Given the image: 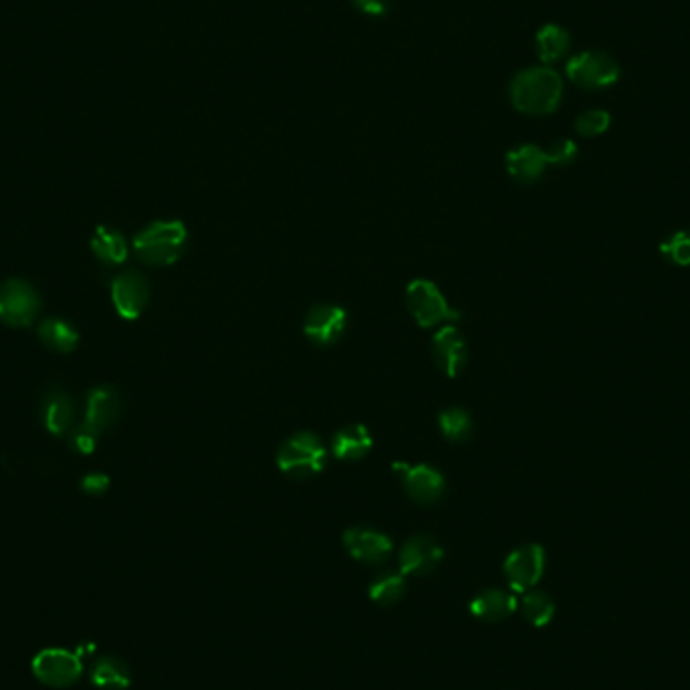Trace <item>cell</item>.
Returning <instances> with one entry per match:
<instances>
[{
	"label": "cell",
	"mask_w": 690,
	"mask_h": 690,
	"mask_svg": "<svg viewBox=\"0 0 690 690\" xmlns=\"http://www.w3.org/2000/svg\"><path fill=\"white\" fill-rule=\"evenodd\" d=\"M567 77L584 89H604L620 79V67L614 57L602 51H584L575 55L567 67Z\"/></svg>",
	"instance_id": "obj_6"
},
{
	"label": "cell",
	"mask_w": 690,
	"mask_h": 690,
	"mask_svg": "<svg viewBox=\"0 0 690 690\" xmlns=\"http://www.w3.org/2000/svg\"><path fill=\"white\" fill-rule=\"evenodd\" d=\"M535 45H537V55L543 63H555L567 53L569 35L559 25H545L537 33Z\"/></svg>",
	"instance_id": "obj_24"
},
{
	"label": "cell",
	"mask_w": 690,
	"mask_h": 690,
	"mask_svg": "<svg viewBox=\"0 0 690 690\" xmlns=\"http://www.w3.org/2000/svg\"><path fill=\"white\" fill-rule=\"evenodd\" d=\"M41 311V297L35 287L23 279H11L0 285V321L11 327H27Z\"/></svg>",
	"instance_id": "obj_5"
},
{
	"label": "cell",
	"mask_w": 690,
	"mask_h": 690,
	"mask_svg": "<svg viewBox=\"0 0 690 690\" xmlns=\"http://www.w3.org/2000/svg\"><path fill=\"white\" fill-rule=\"evenodd\" d=\"M612 124L610 113L606 109H588L578 120H575V132L584 138H596L608 132Z\"/></svg>",
	"instance_id": "obj_27"
},
{
	"label": "cell",
	"mask_w": 690,
	"mask_h": 690,
	"mask_svg": "<svg viewBox=\"0 0 690 690\" xmlns=\"http://www.w3.org/2000/svg\"><path fill=\"white\" fill-rule=\"evenodd\" d=\"M120 416V396L111 386H99L89 392L85 422L99 434L115 424Z\"/></svg>",
	"instance_id": "obj_16"
},
{
	"label": "cell",
	"mask_w": 690,
	"mask_h": 690,
	"mask_svg": "<svg viewBox=\"0 0 690 690\" xmlns=\"http://www.w3.org/2000/svg\"><path fill=\"white\" fill-rule=\"evenodd\" d=\"M438 426L444 438L452 442H465L473 434V420L465 408H448L440 412Z\"/></svg>",
	"instance_id": "obj_26"
},
{
	"label": "cell",
	"mask_w": 690,
	"mask_h": 690,
	"mask_svg": "<svg viewBox=\"0 0 690 690\" xmlns=\"http://www.w3.org/2000/svg\"><path fill=\"white\" fill-rule=\"evenodd\" d=\"M33 670L37 678L43 680L45 684L61 688V686L73 684L79 678L81 664L77 656L59 648H49L35 658Z\"/></svg>",
	"instance_id": "obj_14"
},
{
	"label": "cell",
	"mask_w": 690,
	"mask_h": 690,
	"mask_svg": "<svg viewBox=\"0 0 690 690\" xmlns=\"http://www.w3.org/2000/svg\"><path fill=\"white\" fill-rule=\"evenodd\" d=\"M545 154L551 166H565L578 156V146H575L571 140H559L549 150H545Z\"/></svg>",
	"instance_id": "obj_30"
},
{
	"label": "cell",
	"mask_w": 690,
	"mask_h": 690,
	"mask_svg": "<svg viewBox=\"0 0 690 690\" xmlns=\"http://www.w3.org/2000/svg\"><path fill=\"white\" fill-rule=\"evenodd\" d=\"M150 299V287L142 273L138 271H124L111 283V301L124 319L134 321L138 319Z\"/></svg>",
	"instance_id": "obj_10"
},
{
	"label": "cell",
	"mask_w": 690,
	"mask_h": 690,
	"mask_svg": "<svg viewBox=\"0 0 690 690\" xmlns=\"http://www.w3.org/2000/svg\"><path fill=\"white\" fill-rule=\"evenodd\" d=\"M93 682L101 688L122 690L130 684V670L118 658H101L93 668Z\"/></svg>",
	"instance_id": "obj_25"
},
{
	"label": "cell",
	"mask_w": 690,
	"mask_h": 690,
	"mask_svg": "<svg viewBox=\"0 0 690 690\" xmlns=\"http://www.w3.org/2000/svg\"><path fill=\"white\" fill-rule=\"evenodd\" d=\"M549 166L545 150L533 144L519 146L507 154V172L521 184H531L539 180Z\"/></svg>",
	"instance_id": "obj_17"
},
{
	"label": "cell",
	"mask_w": 690,
	"mask_h": 690,
	"mask_svg": "<svg viewBox=\"0 0 690 690\" xmlns=\"http://www.w3.org/2000/svg\"><path fill=\"white\" fill-rule=\"evenodd\" d=\"M563 97V81L549 67H531L515 75L511 81V101L521 113L547 115L553 113Z\"/></svg>",
	"instance_id": "obj_1"
},
{
	"label": "cell",
	"mask_w": 690,
	"mask_h": 690,
	"mask_svg": "<svg viewBox=\"0 0 690 690\" xmlns=\"http://www.w3.org/2000/svg\"><path fill=\"white\" fill-rule=\"evenodd\" d=\"M374 446L372 432L364 424L343 426L333 434L331 452L339 460H362Z\"/></svg>",
	"instance_id": "obj_18"
},
{
	"label": "cell",
	"mask_w": 690,
	"mask_h": 690,
	"mask_svg": "<svg viewBox=\"0 0 690 690\" xmlns=\"http://www.w3.org/2000/svg\"><path fill=\"white\" fill-rule=\"evenodd\" d=\"M406 575L402 571L386 569L378 573L370 584V600L378 606H394L406 596Z\"/></svg>",
	"instance_id": "obj_21"
},
{
	"label": "cell",
	"mask_w": 690,
	"mask_h": 690,
	"mask_svg": "<svg viewBox=\"0 0 690 690\" xmlns=\"http://www.w3.org/2000/svg\"><path fill=\"white\" fill-rule=\"evenodd\" d=\"M343 545L356 561H362L368 565L384 563L394 549L392 539L386 533L372 527L348 529L343 533Z\"/></svg>",
	"instance_id": "obj_13"
},
{
	"label": "cell",
	"mask_w": 690,
	"mask_h": 690,
	"mask_svg": "<svg viewBox=\"0 0 690 690\" xmlns=\"http://www.w3.org/2000/svg\"><path fill=\"white\" fill-rule=\"evenodd\" d=\"M41 414H43V424L45 428L55 434V436H61L65 434L71 426H73V418H75V402L73 398L63 392V390H55V392H49L43 400V408H41Z\"/></svg>",
	"instance_id": "obj_19"
},
{
	"label": "cell",
	"mask_w": 690,
	"mask_h": 690,
	"mask_svg": "<svg viewBox=\"0 0 690 690\" xmlns=\"http://www.w3.org/2000/svg\"><path fill=\"white\" fill-rule=\"evenodd\" d=\"M406 305L414 321L424 329L460 319V313L450 307L444 293L428 279H416L408 285Z\"/></svg>",
	"instance_id": "obj_4"
},
{
	"label": "cell",
	"mask_w": 690,
	"mask_h": 690,
	"mask_svg": "<svg viewBox=\"0 0 690 690\" xmlns=\"http://www.w3.org/2000/svg\"><path fill=\"white\" fill-rule=\"evenodd\" d=\"M109 487V477L103 473H89L81 481V489L87 495H103Z\"/></svg>",
	"instance_id": "obj_31"
},
{
	"label": "cell",
	"mask_w": 690,
	"mask_h": 690,
	"mask_svg": "<svg viewBox=\"0 0 690 690\" xmlns=\"http://www.w3.org/2000/svg\"><path fill=\"white\" fill-rule=\"evenodd\" d=\"M39 337L49 350L59 354L73 352L75 345L79 343V333L75 331V327L59 317L45 319L39 327Z\"/></svg>",
	"instance_id": "obj_22"
},
{
	"label": "cell",
	"mask_w": 690,
	"mask_h": 690,
	"mask_svg": "<svg viewBox=\"0 0 690 690\" xmlns=\"http://www.w3.org/2000/svg\"><path fill=\"white\" fill-rule=\"evenodd\" d=\"M442 559H444L442 545L428 535H416L408 539L398 553V565L406 578L408 575L422 578V575L436 571Z\"/></svg>",
	"instance_id": "obj_11"
},
{
	"label": "cell",
	"mask_w": 690,
	"mask_h": 690,
	"mask_svg": "<svg viewBox=\"0 0 690 690\" xmlns=\"http://www.w3.org/2000/svg\"><path fill=\"white\" fill-rule=\"evenodd\" d=\"M432 356L438 368L448 376L454 378L465 370L469 362V345L456 327L444 325L436 331L432 339Z\"/></svg>",
	"instance_id": "obj_12"
},
{
	"label": "cell",
	"mask_w": 690,
	"mask_h": 690,
	"mask_svg": "<svg viewBox=\"0 0 690 690\" xmlns=\"http://www.w3.org/2000/svg\"><path fill=\"white\" fill-rule=\"evenodd\" d=\"M186 241L188 230L180 220H158L136 235L134 251L144 263L166 267L180 259Z\"/></svg>",
	"instance_id": "obj_2"
},
{
	"label": "cell",
	"mask_w": 690,
	"mask_h": 690,
	"mask_svg": "<svg viewBox=\"0 0 690 690\" xmlns=\"http://www.w3.org/2000/svg\"><path fill=\"white\" fill-rule=\"evenodd\" d=\"M392 469L398 473L406 495L420 505H434L446 491L444 477L430 465L396 463Z\"/></svg>",
	"instance_id": "obj_8"
},
{
	"label": "cell",
	"mask_w": 690,
	"mask_h": 690,
	"mask_svg": "<svg viewBox=\"0 0 690 690\" xmlns=\"http://www.w3.org/2000/svg\"><path fill=\"white\" fill-rule=\"evenodd\" d=\"M356 7L372 17H382L390 9V0H354Z\"/></svg>",
	"instance_id": "obj_32"
},
{
	"label": "cell",
	"mask_w": 690,
	"mask_h": 690,
	"mask_svg": "<svg viewBox=\"0 0 690 690\" xmlns=\"http://www.w3.org/2000/svg\"><path fill=\"white\" fill-rule=\"evenodd\" d=\"M345 329H348V313L343 307L333 305V303H321L309 309L303 331L307 339L319 348H327V345L337 343Z\"/></svg>",
	"instance_id": "obj_9"
},
{
	"label": "cell",
	"mask_w": 690,
	"mask_h": 690,
	"mask_svg": "<svg viewBox=\"0 0 690 690\" xmlns=\"http://www.w3.org/2000/svg\"><path fill=\"white\" fill-rule=\"evenodd\" d=\"M97 438H99V432L95 428H91L87 422H83L71 430L69 444L79 454H91L97 446Z\"/></svg>",
	"instance_id": "obj_29"
},
{
	"label": "cell",
	"mask_w": 690,
	"mask_h": 690,
	"mask_svg": "<svg viewBox=\"0 0 690 690\" xmlns=\"http://www.w3.org/2000/svg\"><path fill=\"white\" fill-rule=\"evenodd\" d=\"M660 253L670 259L674 265L688 267L690 265V233L688 230H680L674 233L670 239H666L660 245Z\"/></svg>",
	"instance_id": "obj_28"
},
{
	"label": "cell",
	"mask_w": 690,
	"mask_h": 690,
	"mask_svg": "<svg viewBox=\"0 0 690 690\" xmlns=\"http://www.w3.org/2000/svg\"><path fill=\"white\" fill-rule=\"evenodd\" d=\"M503 571L507 582L515 594H525L533 590L545 573V551L537 543L521 545L511 551L505 559Z\"/></svg>",
	"instance_id": "obj_7"
},
{
	"label": "cell",
	"mask_w": 690,
	"mask_h": 690,
	"mask_svg": "<svg viewBox=\"0 0 690 690\" xmlns=\"http://www.w3.org/2000/svg\"><path fill=\"white\" fill-rule=\"evenodd\" d=\"M91 251L105 265H122L128 259V243L124 235L107 226H99L93 233Z\"/></svg>",
	"instance_id": "obj_20"
},
{
	"label": "cell",
	"mask_w": 690,
	"mask_h": 690,
	"mask_svg": "<svg viewBox=\"0 0 690 690\" xmlns=\"http://www.w3.org/2000/svg\"><path fill=\"white\" fill-rule=\"evenodd\" d=\"M519 610L525 622H529L535 628H545L555 616V602L545 592L529 590L519 600Z\"/></svg>",
	"instance_id": "obj_23"
},
{
	"label": "cell",
	"mask_w": 690,
	"mask_h": 690,
	"mask_svg": "<svg viewBox=\"0 0 690 690\" xmlns=\"http://www.w3.org/2000/svg\"><path fill=\"white\" fill-rule=\"evenodd\" d=\"M469 610L475 618L489 622V624H497V622L511 618L519 610V600H517L515 592L491 588V590L479 592L471 600Z\"/></svg>",
	"instance_id": "obj_15"
},
{
	"label": "cell",
	"mask_w": 690,
	"mask_h": 690,
	"mask_svg": "<svg viewBox=\"0 0 690 690\" xmlns=\"http://www.w3.org/2000/svg\"><path fill=\"white\" fill-rule=\"evenodd\" d=\"M325 463L327 448L313 432H297L289 436L277 452L279 471L293 479H311L325 469Z\"/></svg>",
	"instance_id": "obj_3"
}]
</instances>
